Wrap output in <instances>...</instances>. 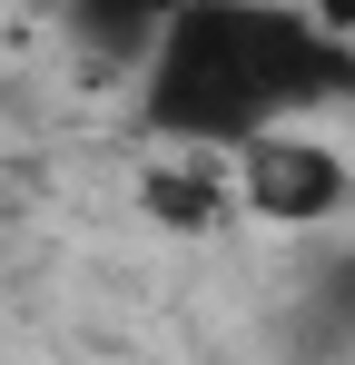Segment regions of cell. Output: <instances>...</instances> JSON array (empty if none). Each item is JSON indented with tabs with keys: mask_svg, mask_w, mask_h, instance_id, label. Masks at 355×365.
<instances>
[{
	"mask_svg": "<svg viewBox=\"0 0 355 365\" xmlns=\"http://www.w3.org/2000/svg\"><path fill=\"white\" fill-rule=\"evenodd\" d=\"M267 119H277V99L247 50V0H178V20L148 50V128L227 148V138H257Z\"/></svg>",
	"mask_w": 355,
	"mask_h": 365,
	"instance_id": "obj_1",
	"label": "cell"
},
{
	"mask_svg": "<svg viewBox=\"0 0 355 365\" xmlns=\"http://www.w3.org/2000/svg\"><path fill=\"white\" fill-rule=\"evenodd\" d=\"M237 197H247L267 227H316V217L346 207V168H336V148H316V138H247Z\"/></svg>",
	"mask_w": 355,
	"mask_h": 365,
	"instance_id": "obj_2",
	"label": "cell"
},
{
	"mask_svg": "<svg viewBox=\"0 0 355 365\" xmlns=\"http://www.w3.org/2000/svg\"><path fill=\"white\" fill-rule=\"evenodd\" d=\"M178 20V0H69V30H79V50L89 60H148L158 50V30Z\"/></svg>",
	"mask_w": 355,
	"mask_h": 365,
	"instance_id": "obj_3",
	"label": "cell"
},
{
	"mask_svg": "<svg viewBox=\"0 0 355 365\" xmlns=\"http://www.w3.org/2000/svg\"><path fill=\"white\" fill-rule=\"evenodd\" d=\"M148 207H158L168 227H207V217H217V187H207V178H168V168H158V178H148Z\"/></svg>",
	"mask_w": 355,
	"mask_h": 365,
	"instance_id": "obj_4",
	"label": "cell"
},
{
	"mask_svg": "<svg viewBox=\"0 0 355 365\" xmlns=\"http://www.w3.org/2000/svg\"><path fill=\"white\" fill-rule=\"evenodd\" d=\"M316 20H326L336 40H355V0H316Z\"/></svg>",
	"mask_w": 355,
	"mask_h": 365,
	"instance_id": "obj_5",
	"label": "cell"
}]
</instances>
